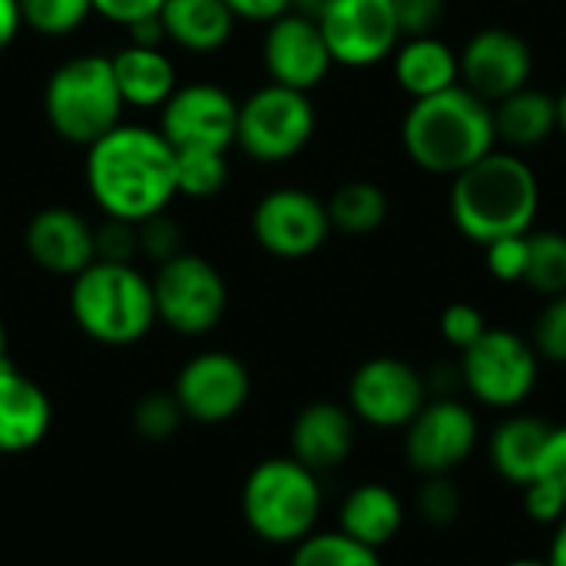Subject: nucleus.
Masks as SVG:
<instances>
[{
	"mask_svg": "<svg viewBox=\"0 0 566 566\" xmlns=\"http://www.w3.org/2000/svg\"><path fill=\"white\" fill-rule=\"evenodd\" d=\"M83 179L93 206L123 222H146L169 212L179 196L176 149L159 126L119 123L93 146H86Z\"/></svg>",
	"mask_w": 566,
	"mask_h": 566,
	"instance_id": "obj_1",
	"label": "nucleus"
},
{
	"mask_svg": "<svg viewBox=\"0 0 566 566\" xmlns=\"http://www.w3.org/2000/svg\"><path fill=\"white\" fill-rule=\"evenodd\" d=\"M448 212L454 229L481 249L504 235H527L541 212V179L514 149H494L451 179Z\"/></svg>",
	"mask_w": 566,
	"mask_h": 566,
	"instance_id": "obj_2",
	"label": "nucleus"
},
{
	"mask_svg": "<svg viewBox=\"0 0 566 566\" xmlns=\"http://www.w3.org/2000/svg\"><path fill=\"white\" fill-rule=\"evenodd\" d=\"M401 146L418 169L454 179L497 149L494 109L461 83L444 93L411 99L401 119Z\"/></svg>",
	"mask_w": 566,
	"mask_h": 566,
	"instance_id": "obj_3",
	"label": "nucleus"
},
{
	"mask_svg": "<svg viewBox=\"0 0 566 566\" xmlns=\"http://www.w3.org/2000/svg\"><path fill=\"white\" fill-rule=\"evenodd\" d=\"M70 315L76 328L106 348L143 342L156 318L153 279L133 262H93L70 279Z\"/></svg>",
	"mask_w": 566,
	"mask_h": 566,
	"instance_id": "obj_4",
	"label": "nucleus"
},
{
	"mask_svg": "<svg viewBox=\"0 0 566 566\" xmlns=\"http://www.w3.org/2000/svg\"><path fill=\"white\" fill-rule=\"evenodd\" d=\"M123 109L113 60L103 53H76L56 63L43 83V116L70 146H93L123 123Z\"/></svg>",
	"mask_w": 566,
	"mask_h": 566,
	"instance_id": "obj_5",
	"label": "nucleus"
},
{
	"mask_svg": "<svg viewBox=\"0 0 566 566\" xmlns=\"http://www.w3.org/2000/svg\"><path fill=\"white\" fill-rule=\"evenodd\" d=\"M322 514L318 474L302 461L269 458L255 464L242 484V517L265 544H302L315 534Z\"/></svg>",
	"mask_w": 566,
	"mask_h": 566,
	"instance_id": "obj_6",
	"label": "nucleus"
},
{
	"mask_svg": "<svg viewBox=\"0 0 566 566\" xmlns=\"http://www.w3.org/2000/svg\"><path fill=\"white\" fill-rule=\"evenodd\" d=\"M318 129L312 93L265 83L239 103L235 146L262 166H279L308 149Z\"/></svg>",
	"mask_w": 566,
	"mask_h": 566,
	"instance_id": "obj_7",
	"label": "nucleus"
},
{
	"mask_svg": "<svg viewBox=\"0 0 566 566\" xmlns=\"http://www.w3.org/2000/svg\"><path fill=\"white\" fill-rule=\"evenodd\" d=\"M153 295L156 318L186 338L209 335L229 308V285L222 272L196 252H179L176 259L156 265Z\"/></svg>",
	"mask_w": 566,
	"mask_h": 566,
	"instance_id": "obj_8",
	"label": "nucleus"
},
{
	"mask_svg": "<svg viewBox=\"0 0 566 566\" xmlns=\"http://www.w3.org/2000/svg\"><path fill=\"white\" fill-rule=\"evenodd\" d=\"M541 378V355L531 338L507 328H488L468 352H461V381L488 408L524 405Z\"/></svg>",
	"mask_w": 566,
	"mask_h": 566,
	"instance_id": "obj_9",
	"label": "nucleus"
},
{
	"mask_svg": "<svg viewBox=\"0 0 566 566\" xmlns=\"http://www.w3.org/2000/svg\"><path fill=\"white\" fill-rule=\"evenodd\" d=\"M252 239L272 259L298 262L315 255L332 229L328 202L302 186H282L265 192L252 209Z\"/></svg>",
	"mask_w": 566,
	"mask_h": 566,
	"instance_id": "obj_10",
	"label": "nucleus"
},
{
	"mask_svg": "<svg viewBox=\"0 0 566 566\" xmlns=\"http://www.w3.org/2000/svg\"><path fill=\"white\" fill-rule=\"evenodd\" d=\"M239 99L219 83H179V90L159 109V133L179 149H219L235 146Z\"/></svg>",
	"mask_w": 566,
	"mask_h": 566,
	"instance_id": "obj_11",
	"label": "nucleus"
},
{
	"mask_svg": "<svg viewBox=\"0 0 566 566\" xmlns=\"http://www.w3.org/2000/svg\"><path fill=\"white\" fill-rule=\"evenodd\" d=\"M335 66L368 70L395 56L405 40L391 0H332L318 20Z\"/></svg>",
	"mask_w": 566,
	"mask_h": 566,
	"instance_id": "obj_12",
	"label": "nucleus"
},
{
	"mask_svg": "<svg viewBox=\"0 0 566 566\" xmlns=\"http://www.w3.org/2000/svg\"><path fill=\"white\" fill-rule=\"evenodd\" d=\"M428 405L424 378L415 365L378 355L355 368L348 381V408L358 421L371 428H408L415 415Z\"/></svg>",
	"mask_w": 566,
	"mask_h": 566,
	"instance_id": "obj_13",
	"label": "nucleus"
},
{
	"mask_svg": "<svg viewBox=\"0 0 566 566\" xmlns=\"http://www.w3.org/2000/svg\"><path fill=\"white\" fill-rule=\"evenodd\" d=\"M172 395L179 398L189 421L222 424V421H232L245 408L252 395V378L242 358H235L232 352L212 348V352L192 355L179 368L172 381Z\"/></svg>",
	"mask_w": 566,
	"mask_h": 566,
	"instance_id": "obj_14",
	"label": "nucleus"
},
{
	"mask_svg": "<svg viewBox=\"0 0 566 566\" xmlns=\"http://www.w3.org/2000/svg\"><path fill=\"white\" fill-rule=\"evenodd\" d=\"M405 431V454L421 478L454 474L474 454L481 438L474 411L454 398L428 401Z\"/></svg>",
	"mask_w": 566,
	"mask_h": 566,
	"instance_id": "obj_15",
	"label": "nucleus"
},
{
	"mask_svg": "<svg viewBox=\"0 0 566 566\" xmlns=\"http://www.w3.org/2000/svg\"><path fill=\"white\" fill-rule=\"evenodd\" d=\"M461 86H468L484 103H497L534 76V50L511 27H484L461 46Z\"/></svg>",
	"mask_w": 566,
	"mask_h": 566,
	"instance_id": "obj_16",
	"label": "nucleus"
},
{
	"mask_svg": "<svg viewBox=\"0 0 566 566\" xmlns=\"http://www.w3.org/2000/svg\"><path fill=\"white\" fill-rule=\"evenodd\" d=\"M262 66L269 73V83H282L302 93H312L322 86L335 66L332 50L325 43V33L318 20H308L295 10L272 20L262 36Z\"/></svg>",
	"mask_w": 566,
	"mask_h": 566,
	"instance_id": "obj_17",
	"label": "nucleus"
},
{
	"mask_svg": "<svg viewBox=\"0 0 566 566\" xmlns=\"http://www.w3.org/2000/svg\"><path fill=\"white\" fill-rule=\"evenodd\" d=\"M23 249L40 272L76 279L96 262V226H90L73 206H43L27 222Z\"/></svg>",
	"mask_w": 566,
	"mask_h": 566,
	"instance_id": "obj_18",
	"label": "nucleus"
},
{
	"mask_svg": "<svg viewBox=\"0 0 566 566\" xmlns=\"http://www.w3.org/2000/svg\"><path fill=\"white\" fill-rule=\"evenodd\" d=\"M355 415L348 405L312 401L292 421V458L308 471L325 474L342 468L355 451Z\"/></svg>",
	"mask_w": 566,
	"mask_h": 566,
	"instance_id": "obj_19",
	"label": "nucleus"
},
{
	"mask_svg": "<svg viewBox=\"0 0 566 566\" xmlns=\"http://www.w3.org/2000/svg\"><path fill=\"white\" fill-rule=\"evenodd\" d=\"M50 395L13 365L0 368V454H23L36 448L50 434Z\"/></svg>",
	"mask_w": 566,
	"mask_h": 566,
	"instance_id": "obj_20",
	"label": "nucleus"
},
{
	"mask_svg": "<svg viewBox=\"0 0 566 566\" xmlns=\"http://www.w3.org/2000/svg\"><path fill=\"white\" fill-rule=\"evenodd\" d=\"M391 76L405 96L424 99V96L444 93L461 83V56L438 33L408 36L398 43V50L391 56Z\"/></svg>",
	"mask_w": 566,
	"mask_h": 566,
	"instance_id": "obj_21",
	"label": "nucleus"
},
{
	"mask_svg": "<svg viewBox=\"0 0 566 566\" xmlns=\"http://www.w3.org/2000/svg\"><path fill=\"white\" fill-rule=\"evenodd\" d=\"M109 60H113L116 86L129 109H163L166 99L179 90L176 63L163 46L123 43Z\"/></svg>",
	"mask_w": 566,
	"mask_h": 566,
	"instance_id": "obj_22",
	"label": "nucleus"
},
{
	"mask_svg": "<svg viewBox=\"0 0 566 566\" xmlns=\"http://www.w3.org/2000/svg\"><path fill=\"white\" fill-rule=\"evenodd\" d=\"M159 20L166 27V43L196 56L219 53L239 23L226 0H166Z\"/></svg>",
	"mask_w": 566,
	"mask_h": 566,
	"instance_id": "obj_23",
	"label": "nucleus"
},
{
	"mask_svg": "<svg viewBox=\"0 0 566 566\" xmlns=\"http://www.w3.org/2000/svg\"><path fill=\"white\" fill-rule=\"evenodd\" d=\"M494 129H497V146L524 153L544 146L554 133H560V116H557V96L537 86H524L494 106Z\"/></svg>",
	"mask_w": 566,
	"mask_h": 566,
	"instance_id": "obj_24",
	"label": "nucleus"
},
{
	"mask_svg": "<svg viewBox=\"0 0 566 566\" xmlns=\"http://www.w3.org/2000/svg\"><path fill=\"white\" fill-rule=\"evenodd\" d=\"M405 527V504L388 484H358L338 514V531L355 537L365 547H388Z\"/></svg>",
	"mask_w": 566,
	"mask_h": 566,
	"instance_id": "obj_25",
	"label": "nucleus"
},
{
	"mask_svg": "<svg viewBox=\"0 0 566 566\" xmlns=\"http://www.w3.org/2000/svg\"><path fill=\"white\" fill-rule=\"evenodd\" d=\"M554 424L531 418V415H514L501 421L491 434V464L494 471L517 488H527L541 474L544 448L551 441Z\"/></svg>",
	"mask_w": 566,
	"mask_h": 566,
	"instance_id": "obj_26",
	"label": "nucleus"
},
{
	"mask_svg": "<svg viewBox=\"0 0 566 566\" xmlns=\"http://www.w3.org/2000/svg\"><path fill=\"white\" fill-rule=\"evenodd\" d=\"M388 192L371 179H348L328 196V219L335 232L371 235L388 222Z\"/></svg>",
	"mask_w": 566,
	"mask_h": 566,
	"instance_id": "obj_27",
	"label": "nucleus"
},
{
	"mask_svg": "<svg viewBox=\"0 0 566 566\" xmlns=\"http://www.w3.org/2000/svg\"><path fill=\"white\" fill-rule=\"evenodd\" d=\"M289 566H385L381 551L358 544L345 531H328V534H308L302 544L292 551Z\"/></svg>",
	"mask_w": 566,
	"mask_h": 566,
	"instance_id": "obj_28",
	"label": "nucleus"
},
{
	"mask_svg": "<svg viewBox=\"0 0 566 566\" xmlns=\"http://www.w3.org/2000/svg\"><path fill=\"white\" fill-rule=\"evenodd\" d=\"M524 285L544 298L566 295V232L557 229L531 232V265Z\"/></svg>",
	"mask_w": 566,
	"mask_h": 566,
	"instance_id": "obj_29",
	"label": "nucleus"
},
{
	"mask_svg": "<svg viewBox=\"0 0 566 566\" xmlns=\"http://www.w3.org/2000/svg\"><path fill=\"white\" fill-rule=\"evenodd\" d=\"M176 182L186 199H212L229 186V153L219 149H179Z\"/></svg>",
	"mask_w": 566,
	"mask_h": 566,
	"instance_id": "obj_30",
	"label": "nucleus"
},
{
	"mask_svg": "<svg viewBox=\"0 0 566 566\" xmlns=\"http://www.w3.org/2000/svg\"><path fill=\"white\" fill-rule=\"evenodd\" d=\"M20 13L27 30L60 40L93 17V0H20Z\"/></svg>",
	"mask_w": 566,
	"mask_h": 566,
	"instance_id": "obj_31",
	"label": "nucleus"
},
{
	"mask_svg": "<svg viewBox=\"0 0 566 566\" xmlns=\"http://www.w3.org/2000/svg\"><path fill=\"white\" fill-rule=\"evenodd\" d=\"M186 411L179 405V398L172 391H149L136 401L133 408V428L143 441H153V444H163L169 438H176V431L182 428Z\"/></svg>",
	"mask_w": 566,
	"mask_h": 566,
	"instance_id": "obj_32",
	"label": "nucleus"
},
{
	"mask_svg": "<svg viewBox=\"0 0 566 566\" xmlns=\"http://www.w3.org/2000/svg\"><path fill=\"white\" fill-rule=\"evenodd\" d=\"M418 514L424 524L431 527H451L461 517L464 497L458 491V484L451 481V474H434L424 478V484L418 488V501H415Z\"/></svg>",
	"mask_w": 566,
	"mask_h": 566,
	"instance_id": "obj_33",
	"label": "nucleus"
},
{
	"mask_svg": "<svg viewBox=\"0 0 566 566\" xmlns=\"http://www.w3.org/2000/svg\"><path fill=\"white\" fill-rule=\"evenodd\" d=\"M484 265L504 285L524 282L527 265H531V232L527 235H504V239L484 245Z\"/></svg>",
	"mask_w": 566,
	"mask_h": 566,
	"instance_id": "obj_34",
	"label": "nucleus"
},
{
	"mask_svg": "<svg viewBox=\"0 0 566 566\" xmlns=\"http://www.w3.org/2000/svg\"><path fill=\"white\" fill-rule=\"evenodd\" d=\"M531 345L541 355V361L566 365V295L547 298V305L541 308L534 322Z\"/></svg>",
	"mask_w": 566,
	"mask_h": 566,
	"instance_id": "obj_35",
	"label": "nucleus"
},
{
	"mask_svg": "<svg viewBox=\"0 0 566 566\" xmlns=\"http://www.w3.org/2000/svg\"><path fill=\"white\" fill-rule=\"evenodd\" d=\"M182 249V226L169 216V212H159L146 222H139V255L163 265L169 259H176Z\"/></svg>",
	"mask_w": 566,
	"mask_h": 566,
	"instance_id": "obj_36",
	"label": "nucleus"
},
{
	"mask_svg": "<svg viewBox=\"0 0 566 566\" xmlns=\"http://www.w3.org/2000/svg\"><path fill=\"white\" fill-rule=\"evenodd\" d=\"M488 328L484 312L471 302H454L441 312V338L458 352H468Z\"/></svg>",
	"mask_w": 566,
	"mask_h": 566,
	"instance_id": "obj_37",
	"label": "nucleus"
},
{
	"mask_svg": "<svg viewBox=\"0 0 566 566\" xmlns=\"http://www.w3.org/2000/svg\"><path fill=\"white\" fill-rule=\"evenodd\" d=\"M96 259L99 262H136L139 259V226L109 219L96 226Z\"/></svg>",
	"mask_w": 566,
	"mask_h": 566,
	"instance_id": "obj_38",
	"label": "nucleus"
},
{
	"mask_svg": "<svg viewBox=\"0 0 566 566\" xmlns=\"http://www.w3.org/2000/svg\"><path fill=\"white\" fill-rule=\"evenodd\" d=\"M401 36H431L444 20V0H391Z\"/></svg>",
	"mask_w": 566,
	"mask_h": 566,
	"instance_id": "obj_39",
	"label": "nucleus"
},
{
	"mask_svg": "<svg viewBox=\"0 0 566 566\" xmlns=\"http://www.w3.org/2000/svg\"><path fill=\"white\" fill-rule=\"evenodd\" d=\"M524 511L534 524H547V527H557L566 517V494L544 481V478H534L527 488H524Z\"/></svg>",
	"mask_w": 566,
	"mask_h": 566,
	"instance_id": "obj_40",
	"label": "nucleus"
},
{
	"mask_svg": "<svg viewBox=\"0 0 566 566\" xmlns=\"http://www.w3.org/2000/svg\"><path fill=\"white\" fill-rule=\"evenodd\" d=\"M163 3L166 0H93V13L126 30L136 20L156 17L163 10Z\"/></svg>",
	"mask_w": 566,
	"mask_h": 566,
	"instance_id": "obj_41",
	"label": "nucleus"
},
{
	"mask_svg": "<svg viewBox=\"0 0 566 566\" xmlns=\"http://www.w3.org/2000/svg\"><path fill=\"white\" fill-rule=\"evenodd\" d=\"M226 7L235 13V20L269 27L272 20H279L292 10V0H226Z\"/></svg>",
	"mask_w": 566,
	"mask_h": 566,
	"instance_id": "obj_42",
	"label": "nucleus"
},
{
	"mask_svg": "<svg viewBox=\"0 0 566 566\" xmlns=\"http://www.w3.org/2000/svg\"><path fill=\"white\" fill-rule=\"evenodd\" d=\"M537 478L557 484L566 494V424L551 431V441L544 448V461H541V474Z\"/></svg>",
	"mask_w": 566,
	"mask_h": 566,
	"instance_id": "obj_43",
	"label": "nucleus"
},
{
	"mask_svg": "<svg viewBox=\"0 0 566 566\" xmlns=\"http://www.w3.org/2000/svg\"><path fill=\"white\" fill-rule=\"evenodd\" d=\"M126 43H136V46H166V27H163L159 13L129 23L126 27Z\"/></svg>",
	"mask_w": 566,
	"mask_h": 566,
	"instance_id": "obj_44",
	"label": "nucleus"
},
{
	"mask_svg": "<svg viewBox=\"0 0 566 566\" xmlns=\"http://www.w3.org/2000/svg\"><path fill=\"white\" fill-rule=\"evenodd\" d=\"M20 30H23L20 0H0V53L17 43Z\"/></svg>",
	"mask_w": 566,
	"mask_h": 566,
	"instance_id": "obj_45",
	"label": "nucleus"
},
{
	"mask_svg": "<svg viewBox=\"0 0 566 566\" xmlns=\"http://www.w3.org/2000/svg\"><path fill=\"white\" fill-rule=\"evenodd\" d=\"M551 566H566V517L554 527V541H551V554H547Z\"/></svg>",
	"mask_w": 566,
	"mask_h": 566,
	"instance_id": "obj_46",
	"label": "nucleus"
},
{
	"mask_svg": "<svg viewBox=\"0 0 566 566\" xmlns=\"http://www.w3.org/2000/svg\"><path fill=\"white\" fill-rule=\"evenodd\" d=\"M328 7H332V0H292V10L308 20H322Z\"/></svg>",
	"mask_w": 566,
	"mask_h": 566,
	"instance_id": "obj_47",
	"label": "nucleus"
},
{
	"mask_svg": "<svg viewBox=\"0 0 566 566\" xmlns=\"http://www.w3.org/2000/svg\"><path fill=\"white\" fill-rule=\"evenodd\" d=\"M7 365H10V342H7V325L0 318V368H7Z\"/></svg>",
	"mask_w": 566,
	"mask_h": 566,
	"instance_id": "obj_48",
	"label": "nucleus"
},
{
	"mask_svg": "<svg viewBox=\"0 0 566 566\" xmlns=\"http://www.w3.org/2000/svg\"><path fill=\"white\" fill-rule=\"evenodd\" d=\"M557 116H560V133L566 136V90L557 96Z\"/></svg>",
	"mask_w": 566,
	"mask_h": 566,
	"instance_id": "obj_49",
	"label": "nucleus"
},
{
	"mask_svg": "<svg viewBox=\"0 0 566 566\" xmlns=\"http://www.w3.org/2000/svg\"><path fill=\"white\" fill-rule=\"evenodd\" d=\"M504 566H551L547 560H537V557H521V560H511V564Z\"/></svg>",
	"mask_w": 566,
	"mask_h": 566,
	"instance_id": "obj_50",
	"label": "nucleus"
},
{
	"mask_svg": "<svg viewBox=\"0 0 566 566\" xmlns=\"http://www.w3.org/2000/svg\"><path fill=\"white\" fill-rule=\"evenodd\" d=\"M0 219H3V212H0Z\"/></svg>",
	"mask_w": 566,
	"mask_h": 566,
	"instance_id": "obj_51",
	"label": "nucleus"
}]
</instances>
